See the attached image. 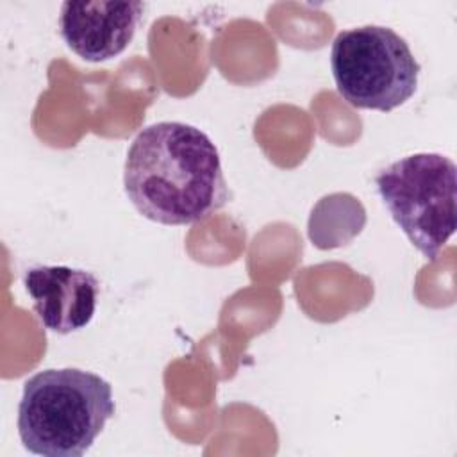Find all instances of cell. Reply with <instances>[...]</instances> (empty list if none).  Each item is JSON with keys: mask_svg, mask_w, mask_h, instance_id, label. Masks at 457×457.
<instances>
[{"mask_svg": "<svg viewBox=\"0 0 457 457\" xmlns=\"http://www.w3.org/2000/svg\"><path fill=\"white\" fill-rule=\"evenodd\" d=\"M123 187L136 211L161 225L204 221L230 196L216 145L182 121H159L134 137Z\"/></svg>", "mask_w": 457, "mask_h": 457, "instance_id": "6da1fadb", "label": "cell"}, {"mask_svg": "<svg viewBox=\"0 0 457 457\" xmlns=\"http://www.w3.org/2000/svg\"><path fill=\"white\" fill-rule=\"evenodd\" d=\"M114 411L112 387L104 377L79 368H48L23 384L18 434L30 453L80 457Z\"/></svg>", "mask_w": 457, "mask_h": 457, "instance_id": "7a4b0ae2", "label": "cell"}, {"mask_svg": "<svg viewBox=\"0 0 457 457\" xmlns=\"http://www.w3.org/2000/svg\"><path fill=\"white\" fill-rule=\"evenodd\" d=\"M375 186L407 239L427 259H436L455 232V162L434 152L412 154L382 168Z\"/></svg>", "mask_w": 457, "mask_h": 457, "instance_id": "3957f363", "label": "cell"}, {"mask_svg": "<svg viewBox=\"0 0 457 457\" xmlns=\"http://www.w3.org/2000/svg\"><path fill=\"white\" fill-rule=\"evenodd\" d=\"M330 68L343 100L382 112L412 98L421 71L409 43L382 25L341 30L332 41Z\"/></svg>", "mask_w": 457, "mask_h": 457, "instance_id": "277c9868", "label": "cell"}, {"mask_svg": "<svg viewBox=\"0 0 457 457\" xmlns=\"http://www.w3.org/2000/svg\"><path fill=\"white\" fill-rule=\"evenodd\" d=\"M145 9V2H64L59 32L80 59L109 61L130 45Z\"/></svg>", "mask_w": 457, "mask_h": 457, "instance_id": "5b68a950", "label": "cell"}, {"mask_svg": "<svg viewBox=\"0 0 457 457\" xmlns=\"http://www.w3.org/2000/svg\"><path fill=\"white\" fill-rule=\"evenodd\" d=\"M39 323L57 334L87 327L95 316L100 284L95 275L71 266H32L23 275Z\"/></svg>", "mask_w": 457, "mask_h": 457, "instance_id": "8992f818", "label": "cell"}]
</instances>
